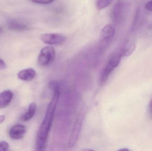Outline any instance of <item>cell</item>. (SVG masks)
<instances>
[{
    "instance_id": "6da1fadb",
    "label": "cell",
    "mask_w": 152,
    "mask_h": 151,
    "mask_svg": "<svg viewBox=\"0 0 152 151\" xmlns=\"http://www.w3.org/2000/svg\"><path fill=\"white\" fill-rule=\"evenodd\" d=\"M52 90L53 92V96L48 105L45 118L37 134L36 142V150L37 151L44 150L45 148L48 134L60 95V86L56 87Z\"/></svg>"
},
{
    "instance_id": "7a4b0ae2",
    "label": "cell",
    "mask_w": 152,
    "mask_h": 151,
    "mask_svg": "<svg viewBox=\"0 0 152 151\" xmlns=\"http://www.w3.org/2000/svg\"><path fill=\"white\" fill-rule=\"evenodd\" d=\"M124 55L121 48L117 49L111 54L101 73L100 81L102 84L106 82L111 74L119 65Z\"/></svg>"
},
{
    "instance_id": "3957f363",
    "label": "cell",
    "mask_w": 152,
    "mask_h": 151,
    "mask_svg": "<svg viewBox=\"0 0 152 151\" xmlns=\"http://www.w3.org/2000/svg\"><path fill=\"white\" fill-rule=\"evenodd\" d=\"M115 35V29L111 24L106 25L102 29L98 41V47L100 51L107 49L112 42Z\"/></svg>"
},
{
    "instance_id": "277c9868",
    "label": "cell",
    "mask_w": 152,
    "mask_h": 151,
    "mask_svg": "<svg viewBox=\"0 0 152 151\" xmlns=\"http://www.w3.org/2000/svg\"><path fill=\"white\" fill-rule=\"evenodd\" d=\"M56 52L55 49L52 46H46L41 50L38 57V63L40 66L49 65L55 59Z\"/></svg>"
},
{
    "instance_id": "5b68a950",
    "label": "cell",
    "mask_w": 152,
    "mask_h": 151,
    "mask_svg": "<svg viewBox=\"0 0 152 151\" xmlns=\"http://www.w3.org/2000/svg\"><path fill=\"white\" fill-rule=\"evenodd\" d=\"M40 39L43 42L46 44L56 45L64 43L66 40V37L61 34L53 33L41 35Z\"/></svg>"
},
{
    "instance_id": "8992f818",
    "label": "cell",
    "mask_w": 152,
    "mask_h": 151,
    "mask_svg": "<svg viewBox=\"0 0 152 151\" xmlns=\"http://www.w3.org/2000/svg\"><path fill=\"white\" fill-rule=\"evenodd\" d=\"M82 121H83V117L81 115L77 118L75 122L72 132H71L69 142V146L70 148L74 147L76 143L77 142L80 129H81Z\"/></svg>"
},
{
    "instance_id": "52a82bcc",
    "label": "cell",
    "mask_w": 152,
    "mask_h": 151,
    "mask_svg": "<svg viewBox=\"0 0 152 151\" xmlns=\"http://www.w3.org/2000/svg\"><path fill=\"white\" fill-rule=\"evenodd\" d=\"M27 129L22 125H16L11 128L9 136L13 140H20L24 137L26 133Z\"/></svg>"
},
{
    "instance_id": "ba28073f",
    "label": "cell",
    "mask_w": 152,
    "mask_h": 151,
    "mask_svg": "<svg viewBox=\"0 0 152 151\" xmlns=\"http://www.w3.org/2000/svg\"><path fill=\"white\" fill-rule=\"evenodd\" d=\"M13 94L10 90H4L0 93V109L8 106L12 100Z\"/></svg>"
},
{
    "instance_id": "9c48e42d",
    "label": "cell",
    "mask_w": 152,
    "mask_h": 151,
    "mask_svg": "<svg viewBox=\"0 0 152 151\" xmlns=\"http://www.w3.org/2000/svg\"><path fill=\"white\" fill-rule=\"evenodd\" d=\"M36 75L35 71L33 68H27L21 70L18 73V77L20 79L25 81H29L35 78Z\"/></svg>"
},
{
    "instance_id": "30bf717a",
    "label": "cell",
    "mask_w": 152,
    "mask_h": 151,
    "mask_svg": "<svg viewBox=\"0 0 152 151\" xmlns=\"http://www.w3.org/2000/svg\"><path fill=\"white\" fill-rule=\"evenodd\" d=\"M125 6L124 4L118 3L115 5L113 10V19L116 22H119L121 19L125 12Z\"/></svg>"
},
{
    "instance_id": "8fae6325",
    "label": "cell",
    "mask_w": 152,
    "mask_h": 151,
    "mask_svg": "<svg viewBox=\"0 0 152 151\" xmlns=\"http://www.w3.org/2000/svg\"><path fill=\"white\" fill-rule=\"evenodd\" d=\"M8 27L11 30L18 32H23L29 29V27L27 25L15 20H12L9 22Z\"/></svg>"
},
{
    "instance_id": "7c38bea8",
    "label": "cell",
    "mask_w": 152,
    "mask_h": 151,
    "mask_svg": "<svg viewBox=\"0 0 152 151\" xmlns=\"http://www.w3.org/2000/svg\"><path fill=\"white\" fill-rule=\"evenodd\" d=\"M36 111V105L35 103H32L28 107V110L26 113L23 114L20 117V120L23 121H27L34 117Z\"/></svg>"
},
{
    "instance_id": "4fadbf2b",
    "label": "cell",
    "mask_w": 152,
    "mask_h": 151,
    "mask_svg": "<svg viewBox=\"0 0 152 151\" xmlns=\"http://www.w3.org/2000/svg\"><path fill=\"white\" fill-rule=\"evenodd\" d=\"M135 43L133 42H130L127 41L123 46L121 47L123 51L124 57L128 56H130L135 50Z\"/></svg>"
},
{
    "instance_id": "5bb4252c",
    "label": "cell",
    "mask_w": 152,
    "mask_h": 151,
    "mask_svg": "<svg viewBox=\"0 0 152 151\" xmlns=\"http://www.w3.org/2000/svg\"><path fill=\"white\" fill-rule=\"evenodd\" d=\"M114 0H97L96 7L98 10H102L110 6Z\"/></svg>"
},
{
    "instance_id": "9a60e30c",
    "label": "cell",
    "mask_w": 152,
    "mask_h": 151,
    "mask_svg": "<svg viewBox=\"0 0 152 151\" xmlns=\"http://www.w3.org/2000/svg\"><path fill=\"white\" fill-rule=\"evenodd\" d=\"M33 3L37 4H46L52 3L55 0H31Z\"/></svg>"
},
{
    "instance_id": "2e32d148",
    "label": "cell",
    "mask_w": 152,
    "mask_h": 151,
    "mask_svg": "<svg viewBox=\"0 0 152 151\" xmlns=\"http://www.w3.org/2000/svg\"><path fill=\"white\" fill-rule=\"evenodd\" d=\"M9 144L7 142H0V151H5L9 150Z\"/></svg>"
},
{
    "instance_id": "e0dca14e",
    "label": "cell",
    "mask_w": 152,
    "mask_h": 151,
    "mask_svg": "<svg viewBox=\"0 0 152 151\" xmlns=\"http://www.w3.org/2000/svg\"><path fill=\"white\" fill-rule=\"evenodd\" d=\"M145 8L147 10L152 12V0L149 1L145 4Z\"/></svg>"
},
{
    "instance_id": "ac0fdd59",
    "label": "cell",
    "mask_w": 152,
    "mask_h": 151,
    "mask_svg": "<svg viewBox=\"0 0 152 151\" xmlns=\"http://www.w3.org/2000/svg\"><path fill=\"white\" fill-rule=\"evenodd\" d=\"M148 113H149V115L150 118H152V98L149 103Z\"/></svg>"
},
{
    "instance_id": "d6986e66",
    "label": "cell",
    "mask_w": 152,
    "mask_h": 151,
    "mask_svg": "<svg viewBox=\"0 0 152 151\" xmlns=\"http://www.w3.org/2000/svg\"><path fill=\"white\" fill-rule=\"evenodd\" d=\"M6 66L5 63L2 59H0V71L1 70H4L6 68Z\"/></svg>"
},
{
    "instance_id": "ffe728a7",
    "label": "cell",
    "mask_w": 152,
    "mask_h": 151,
    "mask_svg": "<svg viewBox=\"0 0 152 151\" xmlns=\"http://www.w3.org/2000/svg\"><path fill=\"white\" fill-rule=\"evenodd\" d=\"M5 117L4 115H1L0 116V124H2L5 120Z\"/></svg>"
},
{
    "instance_id": "44dd1931",
    "label": "cell",
    "mask_w": 152,
    "mask_h": 151,
    "mask_svg": "<svg viewBox=\"0 0 152 151\" xmlns=\"http://www.w3.org/2000/svg\"><path fill=\"white\" fill-rule=\"evenodd\" d=\"M3 33V29L1 27H0V34Z\"/></svg>"
}]
</instances>
